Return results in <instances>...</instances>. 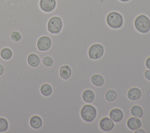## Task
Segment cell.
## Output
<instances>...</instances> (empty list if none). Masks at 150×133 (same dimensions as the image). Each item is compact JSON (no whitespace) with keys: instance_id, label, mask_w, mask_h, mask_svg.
Segmentation results:
<instances>
[{"instance_id":"6da1fadb","label":"cell","mask_w":150,"mask_h":133,"mask_svg":"<svg viewBox=\"0 0 150 133\" xmlns=\"http://www.w3.org/2000/svg\"><path fill=\"white\" fill-rule=\"evenodd\" d=\"M97 114V112L96 108L91 104H84L81 107L80 110V115L83 120L87 122H91V124L94 121V120L96 119ZM92 126H93V124H92ZM96 133H97V131H96Z\"/></svg>"},{"instance_id":"7a4b0ae2","label":"cell","mask_w":150,"mask_h":133,"mask_svg":"<svg viewBox=\"0 0 150 133\" xmlns=\"http://www.w3.org/2000/svg\"><path fill=\"white\" fill-rule=\"evenodd\" d=\"M134 24L136 30L140 33H146L150 30V19L144 14L138 15L134 20Z\"/></svg>"},{"instance_id":"3957f363","label":"cell","mask_w":150,"mask_h":133,"mask_svg":"<svg viewBox=\"0 0 150 133\" xmlns=\"http://www.w3.org/2000/svg\"><path fill=\"white\" fill-rule=\"evenodd\" d=\"M107 25L112 29L121 28L124 24L122 15L118 12L112 11L108 13L106 17Z\"/></svg>"},{"instance_id":"277c9868","label":"cell","mask_w":150,"mask_h":133,"mask_svg":"<svg viewBox=\"0 0 150 133\" xmlns=\"http://www.w3.org/2000/svg\"><path fill=\"white\" fill-rule=\"evenodd\" d=\"M63 22L59 16H54L51 17L47 25V30L52 34H57L62 29Z\"/></svg>"},{"instance_id":"5b68a950","label":"cell","mask_w":150,"mask_h":133,"mask_svg":"<svg viewBox=\"0 0 150 133\" xmlns=\"http://www.w3.org/2000/svg\"><path fill=\"white\" fill-rule=\"evenodd\" d=\"M104 52V46L100 43L91 45L88 50V55L91 59L97 60L101 58Z\"/></svg>"},{"instance_id":"8992f818","label":"cell","mask_w":150,"mask_h":133,"mask_svg":"<svg viewBox=\"0 0 150 133\" xmlns=\"http://www.w3.org/2000/svg\"><path fill=\"white\" fill-rule=\"evenodd\" d=\"M99 127L104 132L110 133L114 128L115 122L109 117H104L100 120Z\"/></svg>"},{"instance_id":"52a82bcc","label":"cell","mask_w":150,"mask_h":133,"mask_svg":"<svg viewBox=\"0 0 150 133\" xmlns=\"http://www.w3.org/2000/svg\"><path fill=\"white\" fill-rule=\"evenodd\" d=\"M36 45L40 51H46L49 50L52 46V39L49 36H42L38 39Z\"/></svg>"},{"instance_id":"ba28073f","label":"cell","mask_w":150,"mask_h":133,"mask_svg":"<svg viewBox=\"0 0 150 133\" xmlns=\"http://www.w3.org/2000/svg\"><path fill=\"white\" fill-rule=\"evenodd\" d=\"M39 6L45 12H51L54 10L56 6V0H40Z\"/></svg>"},{"instance_id":"9c48e42d","label":"cell","mask_w":150,"mask_h":133,"mask_svg":"<svg viewBox=\"0 0 150 133\" xmlns=\"http://www.w3.org/2000/svg\"><path fill=\"white\" fill-rule=\"evenodd\" d=\"M124 117L123 111L119 108H114L109 112V117L115 122H120Z\"/></svg>"},{"instance_id":"30bf717a","label":"cell","mask_w":150,"mask_h":133,"mask_svg":"<svg viewBox=\"0 0 150 133\" xmlns=\"http://www.w3.org/2000/svg\"><path fill=\"white\" fill-rule=\"evenodd\" d=\"M127 126L129 129L134 131L135 130L141 128V121L140 118L132 116L127 120Z\"/></svg>"},{"instance_id":"8fae6325","label":"cell","mask_w":150,"mask_h":133,"mask_svg":"<svg viewBox=\"0 0 150 133\" xmlns=\"http://www.w3.org/2000/svg\"><path fill=\"white\" fill-rule=\"evenodd\" d=\"M141 94L142 93L141 90L137 87H133L130 88L127 92L128 98L132 101L139 100L141 97Z\"/></svg>"},{"instance_id":"7c38bea8","label":"cell","mask_w":150,"mask_h":133,"mask_svg":"<svg viewBox=\"0 0 150 133\" xmlns=\"http://www.w3.org/2000/svg\"><path fill=\"white\" fill-rule=\"evenodd\" d=\"M82 99L87 104H91L95 99V94L92 90L86 89L82 93Z\"/></svg>"},{"instance_id":"4fadbf2b","label":"cell","mask_w":150,"mask_h":133,"mask_svg":"<svg viewBox=\"0 0 150 133\" xmlns=\"http://www.w3.org/2000/svg\"><path fill=\"white\" fill-rule=\"evenodd\" d=\"M43 121L42 118L37 115L31 117L29 120V124L32 128L35 129H39L42 125ZM40 133V132H39Z\"/></svg>"},{"instance_id":"5bb4252c","label":"cell","mask_w":150,"mask_h":133,"mask_svg":"<svg viewBox=\"0 0 150 133\" xmlns=\"http://www.w3.org/2000/svg\"><path fill=\"white\" fill-rule=\"evenodd\" d=\"M71 74V69L67 64L62 65L59 69V75L61 78L64 80L68 79Z\"/></svg>"},{"instance_id":"9a60e30c","label":"cell","mask_w":150,"mask_h":133,"mask_svg":"<svg viewBox=\"0 0 150 133\" xmlns=\"http://www.w3.org/2000/svg\"><path fill=\"white\" fill-rule=\"evenodd\" d=\"M27 61L29 66L33 67H38L40 63V60L39 56L35 53H30L28 55Z\"/></svg>"},{"instance_id":"2e32d148","label":"cell","mask_w":150,"mask_h":133,"mask_svg":"<svg viewBox=\"0 0 150 133\" xmlns=\"http://www.w3.org/2000/svg\"><path fill=\"white\" fill-rule=\"evenodd\" d=\"M91 81L95 86L99 87L104 84V79L100 74H94L91 77Z\"/></svg>"},{"instance_id":"e0dca14e","label":"cell","mask_w":150,"mask_h":133,"mask_svg":"<svg viewBox=\"0 0 150 133\" xmlns=\"http://www.w3.org/2000/svg\"><path fill=\"white\" fill-rule=\"evenodd\" d=\"M117 97V93L114 89H110L107 90L105 94V98L107 101L111 103L114 108H115L113 101H114Z\"/></svg>"},{"instance_id":"ac0fdd59","label":"cell","mask_w":150,"mask_h":133,"mask_svg":"<svg viewBox=\"0 0 150 133\" xmlns=\"http://www.w3.org/2000/svg\"><path fill=\"white\" fill-rule=\"evenodd\" d=\"M131 114L132 116L141 118L143 115V109L139 105H133L130 110Z\"/></svg>"},{"instance_id":"d6986e66","label":"cell","mask_w":150,"mask_h":133,"mask_svg":"<svg viewBox=\"0 0 150 133\" xmlns=\"http://www.w3.org/2000/svg\"><path fill=\"white\" fill-rule=\"evenodd\" d=\"M40 91L43 96L48 97L52 94L53 89L50 84L48 83H43L40 88Z\"/></svg>"},{"instance_id":"ffe728a7","label":"cell","mask_w":150,"mask_h":133,"mask_svg":"<svg viewBox=\"0 0 150 133\" xmlns=\"http://www.w3.org/2000/svg\"><path fill=\"white\" fill-rule=\"evenodd\" d=\"M0 55L4 60H9L12 56V51L9 47H4L1 50Z\"/></svg>"},{"instance_id":"44dd1931","label":"cell","mask_w":150,"mask_h":133,"mask_svg":"<svg viewBox=\"0 0 150 133\" xmlns=\"http://www.w3.org/2000/svg\"><path fill=\"white\" fill-rule=\"evenodd\" d=\"M9 124L7 120L4 117H0V132H5L8 128Z\"/></svg>"},{"instance_id":"7402d4cb","label":"cell","mask_w":150,"mask_h":133,"mask_svg":"<svg viewBox=\"0 0 150 133\" xmlns=\"http://www.w3.org/2000/svg\"><path fill=\"white\" fill-rule=\"evenodd\" d=\"M10 37L14 42H20L22 39V35L21 33L17 30H13L11 33Z\"/></svg>"},{"instance_id":"603a6c76","label":"cell","mask_w":150,"mask_h":133,"mask_svg":"<svg viewBox=\"0 0 150 133\" xmlns=\"http://www.w3.org/2000/svg\"><path fill=\"white\" fill-rule=\"evenodd\" d=\"M42 62L45 66L50 67L53 64V59L50 56H46L43 58Z\"/></svg>"},{"instance_id":"cb8c5ba5","label":"cell","mask_w":150,"mask_h":133,"mask_svg":"<svg viewBox=\"0 0 150 133\" xmlns=\"http://www.w3.org/2000/svg\"><path fill=\"white\" fill-rule=\"evenodd\" d=\"M144 76L145 77L150 81V69H146L144 72Z\"/></svg>"},{"instance_id":"d4e9b609","label":"cell","mask_w":150,"mask_h":133,"mask_svg":"<svg viewBox=\"0 0 150 133\" xmlns=\"http://www.w3.org/2000/svg\"><path fill=\"white\" fill-rule=\"evenodd\" d=\"M145 66L148 69H150V56L148 57L145 60Z\"/></svg>"},{"instance_id":"484cf974","label":"cell","mask_w":150,"mask_h":133,"mask_svg":"<svg viewBox=\"0 0 150 133\" xmlns=\"http://www.w3.org/2000/svg\"><path fill=\"white\" fill-rule=\"evenodd\" d=\"M134 133H145V131L141 128H139L134 131Z\"/></svg>"},{"instance_id":"4316f807","label":"cell","mask_w":150,"mask_h":133,"mask_svg":"<svg viewBox=\"0 0 150 133\" xmlns=\"http://www.w3.org/2000/svg\"><path fill=\"white\" fill-rule=\"evenodd\" d=\"M4 67L2 64H0V76L4 73Z\"/></svg>"},{"instance_id":"83f0119b","label":"cell","mask_w":150,"mask_h":133,"mask_svg":"<svg viewBox=\"0 0 150 133\" xmlns=\"http://www.w3.org/2000/svg\"><path fill=\"white\" fill-rule=\"evenodd\" d=\"M119 1H121V2H127L129 1L130 0H119Z\"/></svg>"}]
</instances>
